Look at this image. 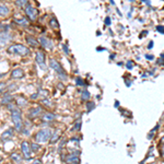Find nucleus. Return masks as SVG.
Wrapping results in <instances>:
<instances>
[{"label":"nucleus","instance_id":"obj_1","mask_svg":"<svg viewBox=\"0 0 164 164\" xmlns=\"http://www.w3.org/2000/svg\"><path fill=\"white\" fill-rule=\"evenodd\" d=\"M11 118H12V122L14 124V128L17 131H22L23 130V120H22L21 117V111L19 108H15L13 111H11Z\"/></svg>","mask_w":164,"mask_h":164},{"label":"nucleus","instance_id":"obj_2","mask_svg":"<svg viewBox=\"0 0 164 164\" xmlns=\"http://www.w3.org/2000/svg\"><path fill=\"white\" fill-rule=\"evenodd\" d=\"M7 52L9 54H14V55H19V56H28L30 54V50H28V47H25L24 45L22 44H14V45H11L9 48L7 49Z\"/></svg>","mask_w":164,"mask_h":164},{"label":"nucleus","instance_id":"obj_3","mask_svg":"<svg viewBox=\"0 0 164 164\" xmlns=\"http://www.w3.org/2000/svg\"><path fill=\"white\" fill-rule=\"evenodd\" d=\"M49 66H50L52 69H54L55 71H56L60 80L66 81L67 79H68V76H67L65 69H63V67H61V65H60V63H58L56 59H50L49 60Z\"/></svg>","mask_w":164,"mask_h":164},{"label":"nucleus","instance_id":"obj_4","mask_svg":"<svg viewBox=\"0 0 164 164\" xmlns=\"http://www.w3.org/2000/svg\"><path fill=\"white\" fill-rule=\"evenodd\" d=\"M50 137H52V130L48 129V128H45V129L39 130V133H36L35 140L37 143H45L50 139Z\"/></svg>","mask_w":164,"mask_h":164},{"label":"nucleus","instance_id":"obj_5","mask_svg":"<svg viewBox=\"0 0 164 164\" xmlns=\"http://www.w3.org/2000/svg\"><path fill=\"white\" fill-rule=\"evenodd\" d=\"M25 11V14H26V17L30 19V21H35L36 19H37V15H39V11L36 8H34L33 6L31 4H28L24 9Z\"/></svg>","mask_w":164,"mask_h":164},{"label":"nucleus","instance_id":"obj_6","mask_svg":"<svg viewBox=\"0 0 164 164\" xmlns=\"http://www.w3.org/2000/svg\"><path fill=\"white\" fill-rule=\"evenodd\" d=\"M21 150H22V154L24 155V159H26V160L31 159L32 150H31V146L28 144V141H22L21 142Z\"/></svg>","mask_w":164,"mask_h":164},{"label":"nucleus","instance_id":"obj_7","mask_svg":"<svg viewBox=\"0 0 164 164\" xmlns=\"http://www.w3.org/2000/svg\"><path fill=\"white\" fill-rule=\"evenodd\" d=\"M79 155H80V151H74L72 153L68 154V157L66 159V162L68 164H79L80 163Z\"/></svg>","mask_w":164,"mask_h":164},{"label":"nucleus","instance_id":"obj_8","mask_svg":"<svg viewBox=\"0 0 164 164\" xmlns=\"http://www.w3.org/2000/svg\"><path fill=\"white\" fill-rule=\"evenodd\" d=\"M44 113H43V108L42 107H34V108H31L30 111H28V117L30 119H33V118H36V117H39V116L43 115Z\"/></svg>","mask_w":164,"mask_h":164},{"label":"nucleus","instance_id":"obj_9","mask_svg":"<svg viewBox=\"0 0 164 164\" xmlns=\"http://www.w3.org/2000/svg\"><path fill=\"white\" fill-rule=\"evenodd\" d=\"M39 44L42 45V47L46 49H52V42L49 39H47L46 36H41L39 37Z\"/></svg>","mask_w":164,"mask_h":164},{"label":"nucleus","instance_id":"obj_10","mask_svg":"<svg viewBox=\"0 0 164 164\" xmlns=\"http://www.w3.org/2000/svg\"><path fill=\"white\" fill-rule=\"evenodd\" d=\"M35 60H36V63L39 65V67H42L43 69H45V55H44V52H36Z\"/></svg>","mask_w":164,"mask_h":164},{"label":"nucleus","instance_id":"obj_11","mask_svg":"<svg viewBox=\"0 0 164 164\" xmlns=\"http://www.w3.org/2000/svg\"><path fill=\"white\" fill-rule=\"evenodd\" d=\"M24 77V71L21 68H15L11 71V78L12 79H22Z\"/></svg>","mask_w":164,"mask_h":164},{"label":"nucleus","instance_id":"obj_12","mask_svg":"<svg viewBox=\"0 0 164 164\" xmlns=\"http://www.w3.org/2000/svg\"><path fill=\"white\" fill-rule=\"evenodd\" d=\"M26 42H28V45L31 46V47H33V48H37L39 45V41L35 39V37L31 36V35H28V36H26Z\"/></svg>","mask_w":164,"mask_h":164},{"label":"nucleus","instance_id":"obj_13","mask_svg":"<svg viewBox=\"0 0 164 164\" xmlns=\"http://www.w3.org/2000/svg\"><path fill=\"white\" fill-rule=\"evenodd\" d=\"M13 100H14V98L10 94V93H6V94L4 95V98H1V104L2 105H9L10 103L13 102Z\"/></svg>","mask_w":164,"mask_h":164},{"label":"nucleus","instance_id":"obj_14","mask_svg":"<svg viewBox=\"0 0 164 164\" xmlns=\"http://www.w3.org/2000/svg\"><path fill=\"white\" fill-rule=\"evenodd\" d=\"M55 118H56V115L52 114V113H44V114L42 115V120L43 122H52Z\"/></svg>","mask_w":164,"mask_h":164},{"label":"nucleus","instance_id":"obj_15","mask_svg":"<svg viewBox=\"0 0 164 164\" xmlns=\"http://www.w3.org/2000/svg\"><path fill=\"white\" fill-rule=\"evenodd\" d=\"M10 157H11V160L13 161V162H15V163H17V164H20L22 162L21 155H20L19 153H17V152H12L11 155H10Z\"/></svg>","mask_w":164,"mask_h":164},{"label":"nucleus","instance_id":"obj_16","mask_svg":"<svg viewBox=\"0 0 164 164\" xmlns=\"http://www.w3.org/2000/svg\"><path fill=\"white\" fill-rule=\"evenodd\" d=\"M60 137V130L56 129L54 131V133H52V137H50V143H55L58 141Z\"/></svg>","mask_w":164,"mask_h":164},{"label":"nucleus","instance_id":"obj_17","mask_svg":"<svg viewBox=\"0 0 164 164\" xmlns=\"http://www.w3.org/2000/svg\"><path fill=\"white\" fill-rule=\"evenodd\" d=\"M10 39H11V35L7 34V32H2V33H0V42L1 43L9 42Z\"/></svg>","mask_w":164,"mask_h":164},{"label":"nucleus","instance_id":"obj_18","mask_svg":"<svg viewBox=\"0 0 164 164\" xmlns=\"http://www.w3.org/2000/svg\"><path fill=\"white\" fill-rule=\"evenodd\" d=\"M12 137H13V133H12V130L11 129H8L7 131H4V133H2V136H1V138H2V140H10L12 139Z\"/></svg>","mask_w":164,"mask_h":164},{"label":"nucleus","instance_id":"obj_19","mask_svg":"<svg viewBox=\"0 0 164 164\" xmlns=\"http://www.w3.org/2000/svg\"><path fill=\"white\" fill-rule=\"evenodd\" d=\"M0 15L4 17L9 15V8L7 6H0Z\"/></svg>","mask_w":164,"mask_h":164},{"label":"nucleus","instance_id":"obj_20","mask_svg":"<svg viewBox=\"0 0 164 164\" xmlns=\"http://www.w3.org/2000/svg\"><path fill=\"white\" fill-rule=\"evenodd\" d=\"M90 98H91V94L89 91L87 90L82 91V93H81V100L82 101H87V100H90Z\"/></svg>","mask_w":164,"mask_h":164},{"label":"nucleus","instance_id":"obj_21","mask_svg":"<svg viewBox=\"0 0 164 164\" xmlns=\"http://www.w3.org/2000/svg\"><path fill=\"white\" fill-rule=\"evenodd\" d=\"M14 21H15V23L22 25V26H28V20H26V19H24V17H22V19H15Z\"/></svg>","mask_w":164,"mask_h":164},{"label":"nucleus","instance_id":"obj_22","mask_svg":"<svg viewBox=\"0 0 164 164\" xmlns=\"http://www.w3.org/2000/svg\"><path fill=\"white\" fill-rule=\"evenodd\" d=\"M17 106H25V105H28V101H26L24 98H17Z\"/></svg>","mask_w":164,"mask_h":164},{"label":"nucleus","instance_id":"obj_23","mask_svg":"<svg viewBox=\"0 0 164 164\" xmlns=\"http://www.w3.org/2000/svg\"><path fill=\"white\" fill-rule=\"evenodd\" d=\"M49 25H50L52 28H59V24H58V22H57L56 17H52V20L49 21Z\"/></svg>","mask_w":164,"mask_h":164},{"label":"nucleus","instance_id":"obj_24","mask_svg":"<svg viewBox=\"0 0 164 164\" xmlns=\"http://www.w3.org/2000/svg\"><path fill=\"white\" fill-rule=\"evenodd\" d=\"M15 4H17V7L23 8L24 6L28 4V0H15Z\"/></svg>","mask_w":164,"mask_h":164},{"label":"nucleus","instance_id":"obj_25","mask_svg":"<svg viewBox=\"0 0 164 164\" xmlns=\"http://www.w3.org/2000/svg\"><path fill=\"white\" fill-rule=\"evenodd\" d=\"M39 144H37V143H32L31 146V150H32V153H35V152H37V151L39 150Z\"/></svg>","mask_w":164,"mask_h":164},{"label":"nucleus","instance_id":"obj_26","mask_svg":"<svg viewBox=\"0 0 164 164\" xmlns=\"http://www.w3.org/2000/svg\"><path fill=\"white\" fill-rule=\"evenodd\" d=\"M95 107L94 102H87V112H91L93 108Z\"/></svg>","mask_w":164,"mask_h":164},{"label":"nucleus","instance_id":"obj_27","mask_svg":"<svg viewBox=\"0 0 164 164\" xmlns=\"http://www.w3.org/2000/svg\"><path fill=\"white\" fill-rule=\"evenodd\" d=\"M7 83H4V82H0V94H2L6 89H7Z\"/></svg>","mask_w":164,"mask_h":164},{"label":"nucleus","instance_id":"obj_28","mask_svg":"<svg viewBox=\"0 0 164 164\" xmlns=\"http://www.w3.org/2000/svg\"><path fill=\"white\" fill-rule=\"evenodd\" d=\"M81 128V119H78V122L74 124V127L72 128V130L74 131H76V130H80Z\"/></svg>","mask_w":164,"mask_h":164},{"label":"nucleus","instance_id":"obj_29","mask_svg":"<svg viewBox=\"0 0 164 164\" xmlns=\"http://www.w3.org/2000/svg\"><path fill=\"white\" fill-rule=\"evenodd\" d=\"M9 26L8 25H4V24H1L0 23V33H2V32H7Z\"/></svg>","mask_w":164,"mask_h":164},{"label":"nucleus","instance_id":"obj_30","mask_svg":"<svg viewBox=\"0 0 164 164\" xmlns=\"http://www.w3.org/2000/svg\"><path fill=\"white\" fill-rule=\"evenodd\" d=\"M157 128H159V126L157 125V126H155V127H154V128H153V129L151 130L150 133H149V135H148V139H151V138H152V137H153V135H152V133H153L154 131H157Z\"/></svg>","mask_w":164,"mask_h":164},{"label":"nucleus","instance_id":"obj_31","mask_svg":"<svg viewBox=\"0 0 164 164\" xmlns=\"http://www.w3.org/2000/svg\"><path fill=\"white\" fill-rule=\"evenodd\" d=\"M76 83L78 84V85H84V81H83V79H81V78H77L76 79Z\"/></svg>","mask_w":164,"mask_h":164},{"label":"nucleus","instance_id":"obj_32","mask_svg":"<svg viewBox=\"0 0 164 164\" xmlns=\"http://www.w3.org/2000/svg\"><path fill=\"white\" fill-rule=\"evenodd\" d=\"M157 31L160 32V33H162V34H164V26H162V25H157Z\"/></svg>","mask_w":164,"mask_h":164},{"label":"nucleus","instance_id":"obj_33","mask_svg":"<svg viewBox=\"0 0 164 164\" xmlns=\"http://www.w3.org/2000/svg\"><path fill=\"white\" fill-rule=\"evenodd\" d=\"M126 67H127V69L131 70V69H133V61H128V63H127V65H126Z\"/></svg>","mask_w":164,"mask_h":164},{"label":"nucleus","instance_id":"obj_34","mask_svg":"<svg viewBox=\"0 0 164 164\" xmlns=\"http://www.w3.org/2000/svg\"><path fill=\"white\" fill-rule=\"evenodd\" d=\"M105 24L106 25H109L111 24V19H109V17H106V19H105Z\"/></svg>","mask_w":164,"mask_h":164},{"label":"nucleus","instance_id":"obj_35","mask_svg":"<svg viewBox=\"0 0 164 164\" xmlns=\"http://www.w3.org/2000/svg\"><path fill=\"white\" fill-rule=\"evenodd\" d=\"M43 104H46V105H48V106H50V105H52V102H48V101H46V100H44V101H43Z\"/></svg>","mask_w":164,"mask_h":164},{"label":"nucleus","instance_id":"obj_36","mask_svg":"<svg viewBox=\"0 0 164 164\" xmlns=\"http://www.w3.org/2000/svg\"><path fill=\"white\" fill-rule=\"evenodd\" d=\"M32 164H42V161L41 160H35V161H33V163Z\"/></svg>","mask_w":164,"mask_h":164},{"label":"nucleus","instance_id":"obj_37","mask_svg":"<svg viewBox=\"0 0 164 164\" xmlns=\"http://www.w3.org/2000/svg\"><path fill=\"white\" fill-rule=\"evenodd\" d=\"M63 50H65V52H66L67 55H68V54H69V50L67 49V46H66V45H63Z\"/></svg>","mask_w":164,"mask_h":164},{"label":"nucleus","instance_id":"obj_38","mask_svg":"<svg viewBox=\"0 0 164 164\" xmlns=\"http://www.w3.org/2000/svg\"><path fill=\"white\" fill-rule=\"evenodd\" d=\"M146 58L149 60H152L153 59V56H152V55H146Z\"/></svg>","mask_w":164,"mask_h":164},{"label":"nucleus","instance_id":"obj_39","mask_svg":"<svg viewBox=\"0 0 164 164\" xmlns=\"http://www.w3.org/2000/svg\"><path fill=\"white\" fill-rule=\"evenodd\" d=\"M37 96H39V93H35V94L31 95V98H32V100H34V98H36Z\"/></svg>","mask_w":164,"mask_h":164},{"label":"nucleus","instance_id":"obj_40","mask_svg":"<svg viewBox=\"0 0 164 164\" xmlns=\"http://www.w3.org/2000/svg\"><path fill=\"white\" fill-rule=\"evenodd\" d=\"M152 46H153V42H152V41H151V42L149 43V45H148V48H149V49H151V48H152Z\"/></svg>","mask_w":164,"mask_h":164},{"label":"nucleus","instance_id":"obj_41","mask_svg":"<svg viewBox=\"0 0 164 164\" xmlns=\"http://www.w3.org/2000/svg\"><path fill=\"white\" fill-rule=\"evenodd\" d=\"M162 157H164V146H163V149H162Z\"/></svg>","mask_w":164,"mask_h":164},{"label":"nucleus","instance_id":"obj_42","mask_svg":"<svg viewBox=\"0 0 164 164\" xmlns=\"http://www.w3.org/2000/svg\"><path fill=\"white\" fill-rule=\"evenodd\" d=\"M161 142H162V143H163V144H164V137H163V138H162V139H161Z\"/></svg>","mask_w":164,"mask_h":164},{"label":"nucleus","instance_id":"obj_43","mask_svg":"<svg viewBox=\"0 0 164 164\" xmlns=\"http://www.w3.org/2000/svg\"><path fill=\"white\" fill-rule=\"evenodd\" d=\"M1 161H2V157H1V155H0V162H1Z\"/></svg>","mask_w":164,"mask_h":164},{"label":"nucleus","instance_id":"obj_44","mask_svg":"<svg viewBox=\"0 0 164 164\" xmlns=\"http://www.w3.org/2000/svg\"><path fill=\"white\" fill-rule=\"evenodd\" d=\"M140 164H144V162H143V161H141V162H140Z\"/></svg>","mask_w":164,"mask_h":164},{"label":"nucleus","instance_id":"obj_45","mask_svg":"<svg viewBox=\"0 0 164 164\" xmlns=\"http://www.w3.org/2000/svg\"><path fill=\"white\" fill-rule=\"evenodd\" d=\"M162 58H164V54H163V55H162Z\"/></svg>","mask_w":164,"mask_h":164},{"label":"nucleus","instance_id":"obj_46","mask_svg":"<svg viewBox=\"0 0 164 164\" xmlns=\"http://www.w3.org/2000/svg\"><path fill=\"white\" fill-rule=\"evenodd\" d=\"M150 164H153V163H150Z\"/></svg>","mask_w":164,"mask_h":164}]
</instances>
